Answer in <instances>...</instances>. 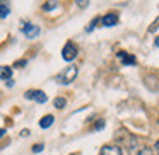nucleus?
<instances>
[{
  "mask_svg": "<svg viewBox=\"0 0 159 155\" xmlns=\"http://www.w3.org/2000/svg\"><path fill=\"white\" fill-rule=\"evenodd\" d=\"M128 155H154V148L145 143H140L139 138L132 136L128 143Z\"/></svg>",
  "mask_w": 159,
  "mask_h": 155,
  "instance_id": "nucleus-1",
  "label": "nucleus"
},
{
  "mask_svg": "<svg viewBox=\"0 0 159 155\" xmlns=\"http://www.w3.org/2000/svg\"><path fill=\"white\" fill-rule=\"evenodd\" d=\"M77 73H79V68H77L75 65H70V67H67V68H63L62 72L57 73L55 80L58 84H62V85H67V84H72L74 80H75Z\"/></svg>",
  "mask_w": 159,
  "mask_h": 155,
  "instance_id": "nucleus-2",
  "label": "nucleus"
},
{
  "mask_svg": "<svg viewBox=\"0 0 159 155\" xmlns=\"http://www.w3.org/2000/svg\"><path fill=\"white\" fill-rule=\"evenodd\" d=\"M77 53H79V48H77L75 43L67 41V45L63 46V50H62V58L65 60V62H72L77 56Z\"/></svg>",
  "mask_w": 159,
  "mask_h": 155,
  "instance_id": "nucleus-3",
  "label": "nucleus"
},
{
  "mask_svg": "<svg viewBox=\"0 0 159 155\" xmlns=\"http://www.w3.org/2000/svg\"><path fill=\"white\" fill-rule=\"evenodd\" d=\"M24 97L26 99H29V101H36V102H39V104H45L46 101H48V97H46V94L43 92V90H28V92L24 94Z\"/></svg>",
  "mask_w": 159,
  "mask_h": 155,
  "instance_id": "nucleus-4",
  "label": "nucleus"
},
{
  "mask_svg": "<svg viewBox=\"0 0 159 155\" xmlns=\"http://www.w3.org/2000/svg\"><path fill=\"white\" fill-rule=\"evenodd\" d=\"M99 21H101V24H103L104 28H113V26L118 24V14H115V12H108V14L103 15Z\"/></svg>",
  "mask_w": 159,
  "mask_h": 155,
  "instance_id": "nucleus-5",
  "label": "nucleus"
},
{
  "mask_svg": "<svg viewBox=\"0 0 159 155\" xmlns=\"http://www.w3.org/2000/svg\"><path fill=\"white\" fill-rule=\"evenodd\" d=\"M22 32L26 34V38H29V39H34L36 36H39V32H41V29L38 28V26H34V24H26L24 28H22Z\"/></svg>",
  "mask_w": 159,
  "mask_h": 155,
  "instance_id": "nucleus-6",
  "label": "nucleus"
},
{
  "mask_svg": "<svg viewBox=\"0 0 159 155\" xmlns=\"http://www.w3.org/2000/svg\"><path fill=\"white\" fill-rule=\"evenodd\" d=\"M99 155H123V152H121V148L116 147V145H106V147L101 148Z\"/></svg>",
  "mask_w": 159,
  "mask_h": 155,
  "instance_id": "nucleus-7",
  "label": "nucleus"
},
{
  "mask_svg": "<svg viewBox=\"0 0 159 155\" xmlns=\"http://www.w3.org/2000/svg\"><path fill=\"white\" fill-rule=\"evenodd\" d=\"M118 58H120L121 63H123V65H127V67L135 65V63H137V58H135V56H132V55H128L127 51H118Z\"/></svg>",
  "mask_w": 159,
  "mask_h": 155,
  "instance_id": "nucleus-8",
  "label": "nucleus"
},
{
  "mask_svg": "<svg viewBox=\"0 0 159 155\" xmlns=\"http://www.w3.org/2000/svg\"><path fill=\"white\" fill-rule=\"evenodd\" d=\"M53 121H55V118H53L52 114H46V116H43L41 119H39V126H41L43 130H46V128H50L53 124Z\"/></svg>",
  "mask_w": 159,
  "mask_h": 155,
  "instance_id": "nucleus-9",
  "label": "nucleus"
},
{
  "mask_svg": "<svg viewBox=\"0 0 159 155\" xmlns=\"http://www.w3.org/2000/svg\"><path fill=\"white\" fill-rule=\"evenodd\" d=\"M11 77H12V68L11 67H0V79L9 80Z\"/></svg>",
  "mask_w": 159,
  "mask_h": 155,
  "instance_id": "nucleus-10",
  "label": "nucleus"
},
{
  "mask_svg": "<svg viewBox=\"0 0 159 155\" xmlns=\"http://www.w3.org/2000/svg\"><path fill=\"white\" fill-rule=\"evenodd\" d=\"M53 106H55L57 109H63V107L67 106V101L63 99V97H57V99H53Z\"/></svg>",
  "mask_w": 159,
  "mask_h": 155,
  "instance_id": "nucleus-11",
  "label": "nucleus"
},
{
  "mask_svg": "<svg viewBox=\"0 0 159 155\" xmlns=\"http://www.w3.org/2000/svg\"><path fill=\"white\" fill-rule=\"evenodd\" d=\"M9 12H11V9H9V5L5 4H0V19H5L9 15Z\"/></svg>",
  "mask_w": 159,
  "mask_h": 155,
  "instance_id": "nucleus-12",
  "label": "nucleus"
},
{
  "mask_svg": "<svg viewBox=\"0 0 159 155\" xmlns=\"http://www.w3.org/2000/svg\"><path fill=\"white\" fill-rule=\"evenodd\" d=\"M57 4H58V2H57V0H48V2H46V4L43 5V11H50V9L57 7Z\"/></svg>",
  "mask_w": 159,
  "mask_h": 155,
  "instance_id": "nucleus-13",
  "label": "nucleus"
},
{
  "mask_svg": "<svg viewBox=\"0 0 159 155\" xmlns=\"http://www.w3.org/2000/svg\"><path fill=\"white\" fill-rule=\"evenodd\" d=\"M98 22H99V17H94L93 21L89 22V26H87V28H86V31H87V32H91V31H93L94 28H96V24H98Z\"/></svg>",
  "mask_w": 159,
  "mask_h": 155,
  "instance_id": "nucleus-14",
  "label": "nucleus"
},
{
  "mask_svg": "<svg viewBox=\"0 0 159 155\" xmlns=\"http://www.w3.org/2000/svg\"><path fill=\"white\" fill-rule=\"evenodd\" d=\"M75 4H77V7H80V9H86L87 5H89V0H75Z\"/></svg>",
  "mask_w": 159,
  "mask_h": 155,
  "instance_id": "nucleus-15",
  "label": "nucleus"
},
{
  "mask_svg": "<svg viewBox=\"0 0 159 155\" xmlns=\"http://www.w3.org/2000/svg\"><path fill=\"white\" fill-rule=\"evenodd\" d=\"M43 148H45V145L43 143H36L34 147H33V153H38V152H41Z\"/></svg>",
  "mask_w": 159,
  "mask_h": 155,
  "instance_id": "nucleus-16",
  "label": "nucleus"
},
{
  "mask_svg": "<svg viewBox=\"0 0 159 155\" xmlns=\"http://www.w3.org/2000/svg\"><path fill=\"white\" fill-rule=\"evenodd\" d=\"M157 28H159V17L156 19V22H154V24L151 26V28H149V32H154V31H156V29H157Z\"/></svg>",
  "mask_w": 159,
  "mask_h": 155,
  "instance_id": "nucleus-17",
  "label": "nucleus"
},
{
  "mask_svg": "<svg viewBox=\"0 0 159 155\" xmlns=\"http://www.w3.org/2000/svg\"><path fill=\"white\" fill-rule=\"evenodd\" d=\"M24 65H26V60H19V62L14 63V67H17V68H22Z\"/></svg>",
  "mask_w": 159,
  "mask_h": 155,
  "instance_id": "nucleus-18",
  "label": "nucleus"
},
{
  "mask_svg": "<svg viewBox=\"0 0 159 155\" xmlns=\"http://www.w3.org/2000/svg\"><path fill=\"white\" fill-rule=\"evenodd\" d=\"M103 126H104V121H103V119H99V123L96 124V130H103Z\"/></svg>",
  "mask_w": 159,
  "mask_h": 155,
  "instance_id": "nucleus-19",
  "label": "nucleus"
},
{
  "mask_svg": "<svg viewBox=\"0 0 159 155\" xmlns=\"http://www.w3.org/2000/svg\"><path fill=\"white\" fill-rule=\"evenodd\" d=\"M154 152H156V153L159 155V140L156 141V145H154Z\"/></svg>",
  "mask_w": 159,
  "mask_h": 155,
  "instance_id": "nucleus-20",
  "label": "nucleus"
},
{
  "mask_svg": "<svg viewBox=\"0 0 159 155\" xmlns=\"http://www.w3.org/2000/svg\"><path fill=\"white\" fill-rule=\"evenodd\" d=\"M21 135H22V136H29V130H22Z\"/></svg>",
  "mask_w": 159,
  "mask_h": 155,
  "instance_id": "nucleus-21",
  "label": "nucleus"
},
{
  "mask_svg": "<svg viewBox=\"0 0 159 155\" xmlns=\"http://www.w3.org/2000/svg\"><path fill=\"white\" fill-rule=\"evenodd\" d=\"M4 135H5V130H4V128H0V138L4 136Z\"/></svg>",
  "mask_w": 159,
  "mask_h": 155,
  "instance_id": "nucleus-22",
  "label": "nucleus"
},
{
  "mask_svg": "<svg viewBox=\"0 0 159 155\" xmlns=\"http://www.w3.org/2000/svg\"><path fill=\"white\" fill-rule=\"evenodd\" d=\"M156 46H159V38H156Z\"/></svg>",
  "mask_w": 159,
  "mask_h": 155,
  "instance_id": "nucleus-23",
  "label": "nucleus"
},
{
  "mask_svg": "<svg viewBox=\"0 0 159 155\" xmlns=\"http://www.w3.org/2000/svg\"><path fill=\"white\" fill-rule=\"evenodd\" d=\"M0 2H5V0H0Z\"/></svg>",
  "mask_w": 159,
  "mask_h": 155,
  "instance_id": "nucleus-24",
  "label": "nucleus"
}]
</instances>
